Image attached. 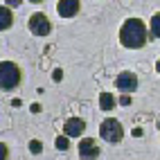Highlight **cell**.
<instances>
[{"label": "cell", "instance_id": "3", "mask_svg": "<svg viewBox=\"0 0 160 160\" xmlns=\"http://www.w3.org/2000/svg\"><path fill=\"white\" fill-rule=\"evenodd\" d=\"M99 135L104 138L106 142H120L122 138H124V129H122V124L117 122V120H104L102 126H99Z\"/></svg>", "mask_w": 160, "mask_h": 160}, {"label": "cell", "instance_id": "12", "mask_svg": "<svg viewBox=\"0 0 160 160\" xmlns=\"http://www.w3.org/2000/svg\"><path fill=\"white\" fill-rule=\"evenodd\" d=\"M68 147H70V138H68V135H59V138H57V149L66 151Z\"/></svg>", "mask_w": 160, "mask_h": 160}, {"label": "cell", "instance_id": "6", "mask_svg": "<svg viewBox=\"0 0 160 160\" xmlns=\"http://www.w3.org/2000/svg\"><path fill=\"white\" fill-rule=\"evenodd\" d=\"M115 86L120 88L122 92H133L138 88V77L133 72H122V74H117V79H115Z\"/></svg>", "mask_w": 160, "mask_h": 160}, {"label": "cell", "instance_id": "5", "mask_svg": "<svg viewBox=\"0 0 160 160\" xmlns=\"http://www.w3.org/2000/svg\"><path fill=\"white\" fill-rule=\"evenodd\" d=\"M102 151H99V147H97V142L92 140V138H83V140L79 142V156L83 158V160H95Z\"/></svg>", "mask_w": 160, "mask_h": 160}, {"label": "cell", "instance_id": "15", "mask_svg": "<svg viewBox=\"0 0 160 160\" xmlns=\"http://www.w3.org/2000/svg\"><path fill=\"white\" fill-rule=\"evenodd\" d=\"M52 79H54V81H61V79H63V70H54V72H52Z\"/></svg>", "mask_w": 160, "mask_h": 160}, {"label": "cell", "instance_id": "20", "mask_svg": "<svg viewBox=\"0 0 160 160\" xmlns=\"http://www.w3.org/2000/svg\"><path fill=\"white\" fill-rule=\"evenodd\" d=\"M158 129H160V122H158Z\"/></svg>", "mask_w": 160, "mask_h": 160}, {"label": "cell", "instance_id": "2", "mask_svg": "<svg viewBox=\"0 0 160 160\" xmlns=\"http://www.w3.org/2000/svg\"><path fill=\"white\" fill-rule=\"evenodd\" d=\"M20 83V70L16 63L2 61L0 63V90H12Z\"/></svg>", "mask_w": 160, "mask_h": 160}, {"label": "cell", "instance_id": "11", "mask_svg": "<svg viewBox=\"0 0 160 160\" xmlns=\"http://www.w3.org/2000/svg\"><path fill=\"white\" fill-rule=\"evenodd\" d=\"M149 27H151V34L156 38H160V14H153L151 23H149Z\"/></svg>", "mask_w": 160, "mask_h": 160}, {"label": "cell", "instance_id": "16", "mask_svg": "<svg viewBox=\"0 0 160 160\" xmlns=\"http://www.w3.org/2000/svg\"><path fill=\"white\" fill-rule=\"evenodd\" d=\"M120 104H122V106H129V104H131V97H129V95L124 92L122 97H120Z\"/></svg>", "mask_w": 160, "mask_h": 160}, {"label": "cell", "instance_id": "8", "mask_svg": "<svg viewBox=\"0 0 160 160\" xmlns=\"http://www.w3.org/2000/svg\"><path fill=\"white\" fill-rule=\"evenodd\" d=\"M79 0H59V5H57V9H59V16H63V18H72V16H77L79 14Z\"/></svg>", "mask_w": 160, "mask_h": 160}, {"label": "cell", "instance_id": "19", "mask_svg": "<svg viewBox=\"0 0 160 160\" xmlns=\"http://www.w3.org/2000/svg\"><path fill=\"white\" fill-rule=\"evenodd\" d=\"M29 2H43V0H29Z\"/></svg>", "mask_w": 160, "mask_h": 160}, {"label": "cell", "instance_id": "9", "mask_svg": "<svg viewBox=\"0 0 160 160\" xmlns=\"http://www.w3.org/2000/svg\"><path fill=\"white\" fill-rule=\"evenodd\" d=\"M14 23V16H12V9L7 7H0V32L2 29H9Z\"/></svg>", "mask_w": 160, "mask_h": 160}, {"label": "cell", "instance_id": "10", "mask_svg": "<svg viewBox=\"0 0 160 160\" xmlns=\"http://www.w3.org/2000/svg\"><path fill=\"white\" fill-rule=\"evenodd\" d=\"M113 106H115V97H113L111 92H102L99 95V108L102 111H111Z\"/></svg>", "mask_w": 160, "mask_h": 160}, {"label": "cell", "instance_id": "13", "mask_svg": "<svg viewBox=\"0 0 160 160\" xmlns=\"http://www.w3.org/2000/svg\"><path fill=\"white\" fill-rule=\"evenodd\" d=\"M29 151L32 153H41V151H43V144H41L38 140H32L29 142Z\"/></svg>", "mask_w": 160, "mask_h": 160}, {"label": "cell", "instance_id": "7", "mask_svg": "<svg viewBox=\"0 0 160 160\" xmlns=\"http://www.w3.org/2000/svg\"><path fill=\"white\" fill-rule=\"evenodd\" d=\"M83 129H86V122H83L81 117H70V120H66V124H63V135L77 138V135L83 133Z\"/></svg>", "mask_w": 160, "mask_h": 160}, {"label": "cell", "instance_id": "17", "mask_svg": "<svg viewBox=\"0 0 160 160\" xmlns=\"http://www.w3.org/2000/svg\"><path fill=\"white\" fill-rule=\"evenodd\" d=\"M20 2H23V0H7V5H9V7H18Z\"/></svg>", "mask_w": 160, "mask_h": 160}, {"label": "cell", "instance_id": "18", "mask_svg": "<svg viewBox=\"0 0 160 160\" xmlns=\"http://www.w3.org/2000/svg\"><path fill=\"white\" fill-rule=\"evenodd\" d=\"M156 70H158V72H160V61H158V63H156Z\"/></svg>", "mask_w": 160, "mask_h": 160}, {"label": "cell", "instance_id": "14", "mask_svg": "<svg viewBox=\"0 0 160 160\" xmlns=\"http://www.w3.org/2000/svg\"><path fill=\"white\" fill-rule=\"evenodd\" d=\"M7 156H9V149H7V144H2V142H0V160H7Z\"/></svg>", "mask_w": 160, "mask_h": 160}, {"label": "cell", "instance_id": "4", "mask_svg": "<svg viewBox=\"0 0 160 160\" xmlns=\"http://www.w3.org/2000/svg\"><path fill=\"white\" fill-rule=\"evenodd\" d=\"M29 29H32V34H36V36H48L52 25H50L45 14H34L29 18Z\"/></svg>", "mask_w": 160, "mask_h": 160}, {"label": "cell", "instance_id": "1", "mask_svg": "<svg viewBox=\"0 0 160 160\" xmlns=\"http://www.w3.org/2000/svg\"><path fill=\"white\" fill-rule=\"evenodd\" d=\"M120 43L124 48L138 50L147 43V27L140 18H129L120 29Z\"/></svg>", "mask_w": 160, "mask_h": 160}]
</instances>
